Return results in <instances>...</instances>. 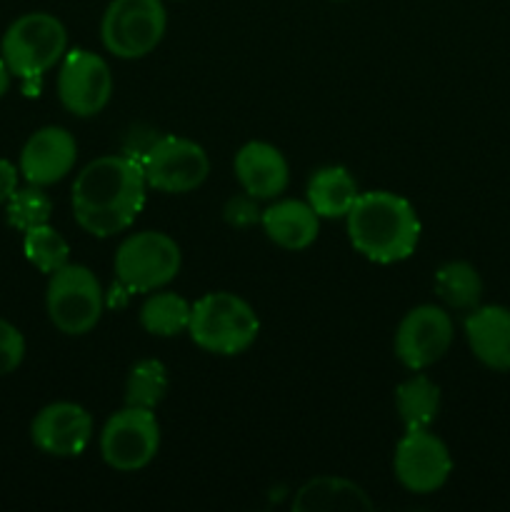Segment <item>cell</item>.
Here are the masks:
<instances>
[{"label": "cell", "instance_id": "1", "mask_svg": "<svg viewBox=\"0 0 510 512\" xmlns=\"http://www.w3.org/2000/svg\"><path fill=\"white\" fill-rule=\"evenodd\" d=\"M145 190L143 168L133 155L90 160L70 190L75 223L93 238H113L135 223L145 205Z\"/></svg>", "mask_w": 510, "mask_h": 512}, {"label": "cell", "instance_id": "2", "mask_svg": "<svg viewBox=\"0 0 510 512\" xmlns=\"http://www.w3.org/2000/svg\"><path fill=\"white\" fill-rule=\"evenodd\" d=\"M355 253L378 265L403 263L420 243V218L413 205L390 190L360 193L345 215Z\"/></svg>", "mask_w": 510, "mask_h": 512}, {"label": "cell", "instance_id": "3", "mask_svg": "<svg viewBox=\"0 0 510 512\" xmlns=\"http://www.w3.org/2000/svg\"><path fill=\"white\" fill-rule=\"evenodd\" d=\"M260 318L248 300L218 290L195 300L188 335L198 348L213 355H240L258 340Z\"/></svg>", "mask_w": 510, "mask_h": 512}, {"label": "cell", "instance_id": "4", "mask_svg": "<svg viewBox=\"0 0 510 512\" xmlns=\"http://www.w3.org/2000/svg\"><path fill=\"white\" fill-rule=\"evenodd\" d=\"M0 53L15 78L38 80L68 53V30L50 13H25L5 30Z\"/></svg>", "mask_w": 510, "mask_h": 512}, {"label": "cell", "instance_id": "5", "mask_svg": "<svg viewBox=\"0 0 510 512\" xmlns=\"http://www.w3.org/2000/svg\"><path fill=\"white\" fill-rule=\"evenodd\" d=\"M183 265L180 245L160 230L128 235L115 250V278L130 293H153L173 283Z\"/></svg>", "mask_w": 510, "mask_h": 512}, {"label": "cell", "instance_id": "6", "mask_svg": "<svg viewBox=\"0 0 510 512\" xmlns=\"http://www.w3.org/2000/svg\"><path fill=\"white\" fill-rule=\"evenodd\" d=\"M45 310L63 335L90 333L100 323L105 310V295L100 280L85 265L68 263L50 273L45 290Z\"/></svg>", "mask_w": 510, "mask_h": 512}, {"label": "cell", "instance_id": "7", "mask_svg": "<svg viewBox=\"0 0 510 512\" xmlns=\"http://www.w3.org/2000/svg\"><path fill=\"white\" fill-rule=\"evenodd\" d=\"M165 28L163 0H110L100 20V40L115 58L138 60L158 48Z\"/></svg>", "mask_w": 510, "mask_h": 512}, {"label": "cell", "instance_id": "8", "mask_svg": "<svg viewBox=\"0 0 510 512\" xmlns=\"http://www.w3.org/2000/svg\"><path fill=\"white\" fill-rule=\"evenodd\" d=\"M160 450V423L155 410L125 405L105 420L100 430V455L118 473L148 468Z\"/></svg>", "mask_w": 510, "mask_h": 512}, {"label": "cell", "instance_id": "9", "mask_svg": "<svg viewBox=\"0 0 510 512\" xmlns=\"http://www.w3.org/2000/svg\"><path fill=\"white\" fill-rule=\"evenodd\" d=\"M148 188L168 195L193 193L208 180L210 158L200 143L180 135H163L140 158Z\"/></svg>", "mask_w": 510, "mask_h": 512}, {"label": "cell", "instance_id": "10", "mask_svg": "<svg viewBox=\"0 0 510 512\" xmlns=\"http://www.w3.org/2000/svg\"><path fill=\"white\" fill-rule=\"evenodd\" d=\"M113 95V73L103 55L93 50H68L58 68V98L75 118L103 113Z\"/></svg>", "mask_w": 510, "mask_h": 512}, {"label": "cell", "instance_id": "11", "mask_svg": "<svg viewBox=\"0 0 510 512\" xmlns=\"http://www.w3.org/2000/svg\"><path fill=\"white\" fill-rule=\"evenodd\" d=\"M395 480L413 495H430L448 483L453 458L443 440L430 428L405 430L393 455Z\"/></svg>", "mask_w": 510, "mask_h": 512}, {"label": "cell", "instance_id": "12", "mask_svg": "<svg viewBox=\"0 0 510 512\" xmlns=\"http://www.w3.org/2000/svg\"><path fill=\"white\" fill-rule=\"evenodd\" d=\"M453 318L440 305H418L408 310L395 330V358L408 370L430 368L438 363L453 345Z\"/></svg>", "mask_w": 510, "mask_h": 512}, {"label": "cell", "instance_id": "13", "mask_svg": "<svg viewBox=\"0 0 510 512\" xmlns=\"http://www.w3.org/2000/svg\"><path fill=\"white\" fill-rule=\"evenodd\" d=\"M35 448L53 458H78L93 440V418L78 403H50L30 423Z\"/></svg>", "mask_w": 510, "mask_h": 512}, {"label": "cell", "instance_id": "14", "mask_svg": "<svg viewBox=\"0 0 510 512\" xmlns=\"http://www.w3.org/2000/svg\"><path fill=\"white\" fill-rule=\"evenodd\" d=\"M75 160H78V143L73 133L60 125H45L25 140L18 168L25 183L48 188L60 183L75 168Z\"/></svg>", "mask_w": 510, "mask_h": 512}, {"label": "cell", "instance_id": "15", "mask_svg": "<svg viewBox=\"0 0 510 512\" xmlns=\"http://www.w3.org/2000/svg\"><path fill=\"white\" fill-rule=\"evenodd\" d=\"M235 178L245 195L253 200H273L285 193L290 183V168L285 155L265 140H250L235 153Z\"/></svg>", "mask_w": 510, "mask_h": 512}, {"label": "cell", "instance_id": "16", "mask_svg": "<svg viewBox=\"0 0 510 512\" xmlns=\"http://www.w3.org/2000/svg\"><path fill=\"white\" fill-rule=\"evenodd\" d=\"M465 340L480 365L510 370V310L503 305H478L465 318Z\"/></svg>", "mask_w": 510, "mask_h": 512}, {"label": "cell", "instance_id": "17", "mask_svg": "<svg viewBox=\"0 0 510 512\" xmlns=\"http://www.w3.org/2000/svg\"><path fill=\"white\" fill-rule=\"evenodd\" d=\"M260 223L268 240L293 253L310 248L320 233V218L308 200H275L263 210Z\"/></svg>", "mask_w": 510, "mask_h": 512}, {"label": "cell", "instance_id": "18", "mask_svg": "<svg viewBox=\"0 0 510 512\" xmlns=\"http://www.w3.org/2000/svg\"><path fill=\"white\" fill-rule=\"evenodd\" d=\"M295 512H333V510H373V500L360 485L338 475H318L308 480L293 498Z\"/></svg>", "mask_w": 510, "mask_h": 512}, {"label": "cell", "instance_id": "19", "mask_svg": "<svg viewBox=\"0 0 510 512\" xmlns=\"http://www.w3.org/2000/svg\"><path fill=\"white\" fill-rule=\"evenodd\" d=\"M360 188L348 168L343 165H325L315 170L305 188V200L318 213V218L338 220L350 213L358 200Z\"/></svg>", "mask_w": 510, "mask_h": 512}, {"label": "cell", "instance_id": "20", "mask_svg": "<svg viewBox=\"0 0 510 512\" xmlns=\"http://www.w3.org/2000/svg\"><path fill=\"white\" fill-rule=\"evenodd\" d=\"M395 413L405 430L430 428L440 413V388L418 370L395 390Z\"/></svg>", "mask_w": 510, "mask_h": 512}, {"label": "cell", "instance_id": "21", "mask_svg": "<svg viewBox=\"0 0 510 512\" xmlns=\"http://www.w3.org/2000/svg\"><path fill=\"white\" fill-rule=\"evenodd\" d=\"M190 310L193 303L173 290H153L140 305V325L145 333L155 338H175V335L188 333Z\"/></svg>", "mask_w": 510, "mask_h": 512}, {"label": "cell", "instance_id": "22", "mask_svg": "<svg viewBox=\"0 0 510 512\" xmlns=\"http://www.w3.org/2000/svg\"><path fill=\"white\" fill-rule=\"evenodd\" d=\"M435 293L448 308L473 310L483 298V278L478 268L465 260H450L435 273Z\"/></svg>", "mask_w": 510, "mask_h": 512}, {"label": "cell", "instance_id": "23", "mask_svg": "<svg viewBox=\"0 0 510 512\" xmlns=\"http://www.w3.org/2000/svg\"><path fill=\"white\" fill-rule=\"evenodd\" d=\"M168 368L160 360L145 358L130 368L125 380V405H138V408L155 410L163 403L168 393Z\"/></svg>", "mask_w": 510, "mask_h": 512}, {"label": "cell", "instance_id": "24", "mask_svg": "<svg viewBox=\"0 0 510 512\" xmlns=\"http://www.w3.org/2000/svg\"><path fill=\"white\" fill-rule=\"evenodd\" d=\"M23 253L40 273H55L70 263V245L50 223L35 225L23 233Z\"/></svg>", "mask_w": 510, "mask_h": 512}, {"label": "cell", "instance_id": "25", "mask_svg": "<svg viewBox=\"0 0 510 512\" xmlns=\"http://www.w3.org/2000/svg\"><path fill=\"white\" fill-rule=\"evenodd\" d=\"M50 215H53V203L38 185L28 183L25 188H18L5 203V218H8L10 228L20 230V233L48 223Z\"/></svg>", "mask_w": 510, "mask_h": 512}, {"label": "cell", "instance_id": "26", "mask_svg": "<svg viewBox=\"0 0 510 512\" xmlns=\"http://www.w3.org/2000/svg\"><path fill=\"white\" fill-rule=\"evenodd\" d=\"M25 358V338L13 323L0 318V378L15 373Z\"/></svg>", "mask_w": 510, "mask_h": 512}, {"label": "cell", "instance_id": "27", "mask_svg": "<svg viewBox=\"0 0 510 512\" xmlns=\"http://www.w3.org/2000/svg\"><path fill=\"white\" fill-rule=\"evenodd\" d=\"M225 220L238 228H245V225L255 223L258 220V208L253 205V198H235L230 200L228 208H225Z\"/></svg>", "mask_w": 510, "mask_h": 512}, {"label": "cell", "instance_id": "28", "mask_svg": "<svg viewBox=\"0 0 510 512\" xmlns=\"http://www.w3.org/2000/svg\"><path fill=\"white\" fill-rule=\"evenodd\" d=\"M18 178H20V168H15L10 160L0 158V205L8 203L10 195L18 190Z\"/></svg>", "mask_w": 510, "mask_h": 512}, {"label": "cell", "instance_id": "29", "mask_svg": "<svg viewBox=\"0 0 510 512\" xmlns=\"http://www.w3.org/2000/svg\"><path fill=\"white\" fill-rule=\"evenodd\" d=\"M10 68L8 65H5V60L0 58V98H3L5 93H8V88H10Z\"/></svg>", "mask_w": 510, "mask_h": 512}]
</instances>
